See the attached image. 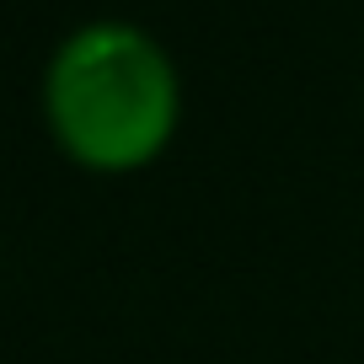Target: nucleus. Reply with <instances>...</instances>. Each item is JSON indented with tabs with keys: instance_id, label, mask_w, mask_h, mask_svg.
Returning a JSON list of instances; mask_svg holds the SVG:
<instances>
[{
	"instance_id": "nucleus-1",
	"label": "nucleus",
	"mask_w": 364,
	"mask_h": 364,
	"mask_svg": "<svg viewBox=\"0 0 364 364\" xmlns=\"http://www.w3.org/2000/svg\"><path fill=\"white\" fill-rule=\"evenodd\" d=\"M48 124L97 171L145 166L177 124V80L145 33L124 22L80 27L48 65Z\"/></svg>"
}]
</instances>
